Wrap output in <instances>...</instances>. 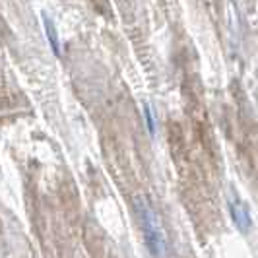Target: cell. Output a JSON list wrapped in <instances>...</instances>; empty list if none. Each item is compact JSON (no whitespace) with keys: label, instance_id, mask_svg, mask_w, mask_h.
Returning <instances> with one entry per match:
<instances>
[{"label":"cell","instance_id":"obj_1","mask_svg":"<svg viewBox=\"0 0 258 258\" xmlns=\"http://www.w3.org/2000/svg\"><path fill=\"white\" fill-rule=\"evenodd\" d=\"M138 214H140L144 237H146V243H148L150 252L155 258H163L165 256V237H163V231L159 227V221H157L155 212L146 202H138Z\"/></svg>","mask_w":258,"mask_h":258},{"label":"cell","instance_id":"obj_3","mask_svg":"<svg viewBox=\"0 0 258 258\" xmlns=\"http://www.w3.org/2000/svg\"><path fill=\"white\" fill-rule=\"evenodd\" d=\"M43 22H45V29H47V35H49V41H51L52 51L58 54V52H60V47H58V37H56V33H54V26H52V22L47 16H43Z\"/></svg>","mask_w":258,"mask_h":258},{"label":"cell","instance_id":"obj_2","mask_svg":"<svg viewBox=\"0 0 258 258\" xmlns=\"http://www.w3.org/2000/svg\"><path fill=\"white\" fill-rule=\"evenodd\" d=\"M231 214L235 221H237V225L241 227V229H246V225H248V216H246V210L241 204H231Z\"/></svg>","mask_w":258,"mask_h":258}]
</instances>
